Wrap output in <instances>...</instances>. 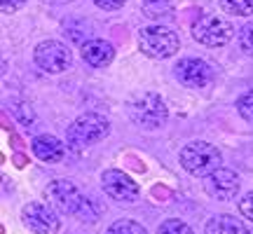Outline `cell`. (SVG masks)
Segmentation results:
<instances>
[{
    "label": "cell",
    "mask_w": 253,
    "mask_h": 234,
    "mask_svg": "<svg viewBox=\"0 0 253 234\" xmlns=\"http://www.w3.org/2000/svg\"><path fill=\"white\" fill-rule=\"evenodd\" d=\"M237 110H239V115L244 117V119L253 122V91L244 94L242 99L237 101Z\"/></svg>",
    "instance_id": "cell-20"
},
{
    "label": "cell",
    "mask_w": 253,
    "mask_h": 234,
    "mask_svg": "<svg viewBox=\"0 0 253 234\" xmlns=\"http://www.w3.org/2000/svg\"><path fill=\"white\" fill-rule=\"evenodd\" d=\"M138 47L150 59H169L178 52L181 40L167 26H148L138 33Z\"/></svg>",
    "instance_id": "cell-3"
},
{
    "label": "cell",
    "mask_w": 253,
    "mask_h": 234,
    "mask_svg": "<svg viewBox=\"0 0 253 234\" xmlns=\"http://www.w3.org/2000/svg\"><path fill=\"white\" fill-rule=\"evenodd\" d=\"M99 216H101V206L94 201V199L84 197L80 211H78V218H80V220H84V223H94V220H99Z\"/></svg>",
    "instance_id": "cell-17"
},
{
    "label": "cell",
    "mask_w": 253,
    "mask_h": 234,
    "mask_svg": "<svg viewBox=\"0 0 253 234\" xmlns=\"http://www.w3.org/2000/svg\"><path fill=\"white\" fill-rule=\"evenodd\" d=\"M239 211H242V216H244L246 220L253 223V192H246L244 197L239 199Z\"/></svg>",
    "instance_id": "cell-22"
},
{
    "label": "cell",
    "mask_w": 253,
    "mask_h": 234,
    "mask_svg": "<svg viewBox=\"0 0 253 234\" xmlns=\"http://www.w3.org/2000/svg\"><path fill=\"white\" fill-rule=\"evenodd\" d=\"M36 66L42 68L45 73H63L71 68L73 63V54L71 49L63 45V42H54V40H45L36 47L33 52Z\"/></svg>",
    "instance_id": "cell-6"
},
{
    "label": "cell",
    "mask_w": 253,
    "mask_h": 234,
    "mask_svg": "<svg viewBox=\"0 0 253 234\" xmlns=\"http://www.w3.org/2000/svg\"><path fill=\"white\" fill-rule=\"evenodd\" d=\"M181 166L197 178H209L211 173L223 166V155L216 145L195 141L181 150Z\"/></svg>",
    "instance_id": "cell-1"
},
{
    "label": "cell",
    "mask_w": 253,
    "mask_h": 234,
    "mask_svg": "<svg viewBox=\"0 0 253 234\" xmlns=\"http://www.w3.org/2000/svg\"><path fill=\"white\" fill-rule=\"evenodd\" d=\"M110 131V122L99 113H87L80 115L78 119H73V124L66 129L68 143L71 148H87L91 143L103 141Z\"/></svg>",
    "instance_id": "cell-2"
},
{
    "label": "cell",
    "mask_w": 253,
    "mask_h": 234,
    "mask_svg": "<svg viewBox=\"0 0 253 234\" xmlns=\"http://www.w3.org/2000/svg\"><path fill=\"white\" fill-rule=\"evenodd\" d=\"M108 234H148V232H145V227L138 225L136 220H126V218H122V220H115V223L110 225Z\"/></svg>",
    "instance_id": "cell-16"
},
{
    "label": "cell",
    "mask_w": 253,
    "mask_h": 234,
    "mask_svg": "<svg viewBox=\"0 0 253 234\" xmlns=\"http://www.w3.org/2000/svg\"><path fill=\"white\" fill-rule=\"evenodd\" d=\"M33 153L42 162H59L63 157V143L54 136H38L33 141Z\"/></svg>",
    "instance_id": "cell-13"
},
{
    "label": "cell",
    "mask_w": 253,
    "mask_h": 234,
    "mask_svg": "<svg viewBox=\"0 0 253 234\" xmlns=\"http://www.w3.org/2000/svg\"><path fill=\"white\" fill-rule=\"evenodd\" d=\"M101 185L106 190V195L115 201H134L138 197V185L129 178L126 173L118 171V169H108L101 176Z\"/></svg>",
    "instance_id": "cell-10"
},
{
    "label": "cell",
    "mask_w": 253,
    "mask_h": 234,
    "mask_svg": "<svg viewBox=\"0 0 253 234\" xmlns=\"http://www.w3.org/2000/svg\"><path fill=\"white\" fill-rule=\"evenodd\" d=\"M80 54L89 66L103 68V66H108V63L115 59V49H113V45H110L108 40H103V38H89V40L82 42Z\"/></svg>",
    "instance_id": "cell-12"
},
{
    "label": "cell",
    "mask_w": 253,
    "mask_h": 234,
    "mask_svg": "<svg viewBox=\"0 0 253 234\" xmlns=\"http://www.w3.org/2000/svg\"><path fill=\"white\" fill-rule=\"evenodd\" d=\"M239 45L249 56H253V21L251 24H244L242 31H239Z\"/></svg>",
    "instance_id": "cell-19"
},
{
    "label": "cell",
    "mask_w": 253,
    "mask_h": 234,
    "mask_svg": "<svg viewBox=\"0 0 253 234\" xmlns=\"http://www.w3.org/2000/svg\"><path fill=\"white\" fill-rule=\"evenodd\" d=\"M192 36L197 42L207 47H220L230 42L232 38V24H227L220 17H202L192 24Z\"/></svg>",
    "instance_id": "cell-7"
},
{
    "label": "cell",
    "mask_w": 253,
    "mask_h": 234,
    "mask_svg": "<svg viewBox=\"0 0 253 234\" xmlns=\"http://www.w3.org/2000/svg\"><path fill=\"white\" fill-rule=\"evenodd\" d=\"M143 9L150 14H164L169 9V0H143Z\"/></svg>",
    "instance_id": "cell-21"
},
{
    "label": "cell",
    "mask_w": 253,
    "mask_h": 234,
    "mask_svg": "<svg viewBox=\"0 0 253 234\" xmlns=\"http://www.w3.org/2000/svg\"><path fill=\"white\" fill-rule=\"evenodd\" d=\"M246 234H253V230H249V232H246Z\"/></svg>",
    "instance_id": "cell-25"
},
{
    "label": "cell",
    "mask_w": 253,
    "mask_h": 234,
    "mask_svg": "<svg viewBox=\"0 0 253 234\" xmlns=\"http://www.w3.org/2000/svg\"><path fill=\"white\" fill-rule=\"evenodd\" d=\"M157 234H192V230H190L188 223H183L178 218H171V220H164L160 225Z\"/></svg>",
    "instance_id": "cell-18"
},
{
    "label": "cell",
    "mask_w": 253,
    "mask_h": 234,
    "mask_svg": "<svg viewBox=\"0 0 253 234\" xmlns=\"http://www.w3.org/2000/svg\"><path fill=\"white\" fill-rule=\"evenodd\" d=\"M207 192L209 197L218 199V201H230L239 192V173L227 166H220L207 178Z\"/></svg>",
    "instance_id": "cell-11"
},
{
    "label": "cell",
    "mask_w": 253,
    "mask_h": 234,
    "mask_svg": "<svg viewBox=\"0 0 253 234\" xmlns=\"http://www.w3.org/2000/svg\"><path fill=\"white\" fill-rule=\"evenodd\" d=\"M21 218H24V225L36 234H56L61 227L59 216L45 204H26L21 211Z\"/></svg>",
    "instance_id": "cell-8"
},
{
    "label": "cell",
    "mask_w": 253,
    "mask_h": 234,
    "mask_svg": "<svg viewBox=\"0 0 253 234\" xmlns=\"http://www.w3.org/2000/svg\"><path fill=\"white\" fill-rule=\"evenodd\" d=\"M45 199L56 211L68 213V216H78L82 201H84V195L78 190V185H73L71 180H54L45 188Z\"/></svg>",
    "instance_id": "cell-5"
},
{
    "label": "cell",
    "mask_w": 253,
    "mask_h": 234,
    "mask_svg": "<svg viewBox=\"0 0 253 234\" xmlns=\"http://www.w3.org/2000/svg\"><path fill=\"white\" fill-rule=\"evenodd\" d=\"M220 7L232 17H251L253 0H220Z\"/></svg>",
    "instance_id": "cell-15"
},
{
    "label": "cell",
    "mask_w": 253,
    "mask_h": 234,
    "mask_svg": "<svg viewBox=\"0 0 253 234\" xmlns=\"http://www.w3.org/2000/svg\"><path fill=\"white\" fill-rule=\"evenodd\" d=\"M26 0H2V12H12V9H19Z\"/></svg>",
    "instance_id": "cell-24"
},
{
    "label": "cell",
    "mask_w": 253,
    "mask_h": 234,
    "mask_svg": "<svg viewBox=\"0 0 253 234\" xmlns=\"http://www.w3.org/2000/svg\"><path fill=\"white\" fill-rule=\"evenodd\" d=\"M94 2H96L101 9H120L126 0H94Z\"/></svg>",
    "instance_id": "cell-23"
},
{
    "label": "cell",
    "mask_w": 253,
    "mask_h": 234,
    "mask_svg": "<svg viewBox=\"0 0 253 234\" xmlns=\"http://www.w3.org/2000/svg\"><path fill=\"white\" fill-rule=\"evenodd\" d=\"M242 220L235 216H227V213H220V216H213L207 223V234H246Z\"/></svg>",
    "instance_id": "cell-14"
},
{
    "label": "cell",
    "mask_w": 253,
    "mask_h": 234,
    "mask_svg": "<svg viewBox=\"0 0 253 234\" xmlns=\"http://www.w3.org/2000/svg\"><path fill=\"white\" fill-rule=\"evenodd\" d=\"M129 117L141 129H157L167 122V106L157 94H141L129 103Z\"/></svg>",
    "instance_id": "cell-4"
},
{
    "label": "cell",
    "mask_w": 253,
    "mask_h": 234,
    "mask_svg": "<svg viewBox=\"0 0 253 234\" xmlns=\"http://www.w3.org/2000/svg\"><path fill=\"white\" fill-rule=\"evenodd\" d=\"M173 73L185 87H195V89H202L213 80L211 66L207 61H202V59H183V61L176 63Z\"/></svg>",
    "instance_id": "cell-9"
}]
</instances>
